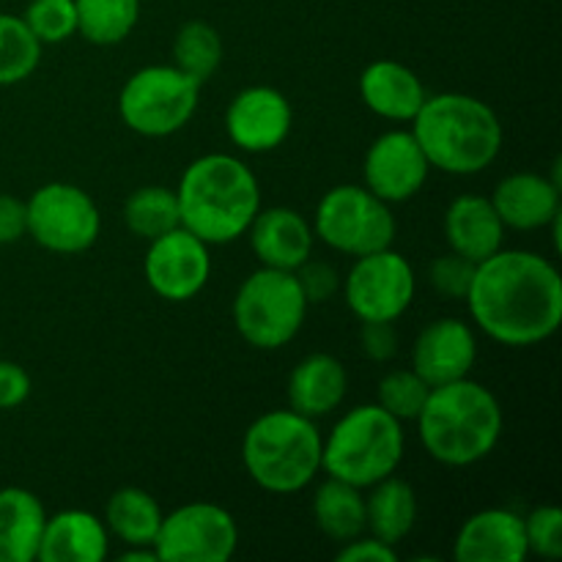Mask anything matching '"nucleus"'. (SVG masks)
<instances>
[{
  "label": "nucleus",
  "instance_id": "obj_1",
  "mask_svg": "<svg viewBox=\"0 0 562 562\" xmlns=\"http://www.w3.org/2000/svg\"><path fill=\"white\" fill-rule=\"evenodd\" d=\"M467 307L477 329L497 344L538 346L562 324V278L538 252L497 250L475 267Z\"/></svg>",
  "mask_w": 562,
  "mask_h": 562
},
{
  "label": "nucleus",
  "instance_id": "obj_2",
  "mask_svg": "<svg viewBox=\"0 0 562 562\" xmlns=\"http://www.w3.org/2000/svg\"><path fill=\"white\" fill-rule=\"evenodd\" d=\"M176 198L181 228L206 245H228L245 236L261 209L256 173L231 154H206L187 165Z\"/></svg>",
  "mask_w": 562,
  "mask_h": 562
},
{
  "label": "nucleus",
  "instance_id": "obj_3",
  "mask_svg": "<svg viewBox=\"0 0 562 562\" xmlns=\"http://www.w3.org/2000/svg\"><path fill=\"white\" fill-rule=\"evenodd\" d=\"M415 423L423 448L434 461L472 467L497 448L505 417L497 395L467 376L431 387Z\"/></svg>",
  "mask_w": 562,
  "mask_h": 562
},
{
  "label": "nucleus",
  "instance_id": "obj_4",
  "mask_svg": "<svg viewBox=\"0 0 562 562\" xmlns=\"http://www.w3.org/2000/svg\"><path fill=\"white\" fill-rule=\"evenodd\" d=\"M412 135L431 168L453 176L481 173L503 148V124L497 113L470 93L426 97L412 119Z\"/></svg>",
  "mask_w": 562,
  "mask_h": 562
},
{
  "label": "nucleus",
  "instance_id": "obj_5",
  "mask_svg": "<svg viewBox=\"0 0 562 562\" xmlns=\"http://www.w3.org/2000/svg\"><path fill=\"white\" fill-rule=\"evenodd\" d=\"M322 431L294 409H274L250 423L241 439V464L256 486L296 494L322 472Z\"/></svg>",
  "mask_w": 562,
  "mask_h": 562
},
{
  "label": "nucleus",
  "instance_id": "obj_6",
  "mask_svg": "<svg viewBox=\"0 0 562 562\" xmlns=\"http://www.w3.org/2000/svg\"><path fill=\"white\" fill-rule=\"evenodd\" d=\"M404 445L401 420L379 404L355 406L322 442V470L327 477L371 488L373 483L395 475L404 459Z\"/></svg>",
  "mask_w": 562,
  "mask_h": 562
},
{
  "label": "nucleus",
  "instance_id": "obj_7",
  "mask_svg": "<svg viewBox=\"0 0 562 562\" xmlns=\"http://www.w3.org/2000/svg\"><path fill=\"white\" fill-rule=\"evenodd\" d=\"M305 313L307 300L296 274L285 269L261 267L236 291L234 324L252 349H283L302 329Z\"/></svg>",
  "mask_w": 562,
  "mask_h": 562
},
{
  "label": "nucleus",
  "instance_id": "obj_8",
  "mask_svg": "<svg viewBox=\"0 0 562 562\" xmlns=\"http://www.w3.org/2000/svg\"><path fill=\"white\" fill-rule=\"evenodd\" d=\"M201 86L176 66H146L121 88L119 113L143 137L176 135L195 115Z\"/></svg>",
  "mask_w": 562,
  "mask_h": 562
},
{
  "label": "nucleus",
  "instance_id": "obj_9",
  "mask_svg": "<svg viewBox=\"0 0 562 562\" xmlns=\"http://www.w3.org/2000/svg\"><path fill=\"white\" fill-rule=\"evenodd\" d=\"M313 234L333 250L360 258L393 247L395 217L368 187L340 184L318 201Z\"/></svg>",
  "mask_w": 562,
  "mask_h": 562
},
{
  "label": "nucleus",
  "instance_id": "obj_10",
  "mask_svg": "<svg viewBox=\"0 0 562 562\" xmlns=\"http://www.w3.org/2000/svg\"><path fill=\"white\" fill-rule=\"evenodd\" d=\"M27 236L58 256H77L97 245L102 214L86 190L64 181L38 187L25 201Z\"/></svg>",
  "mask_w": 562,
  "mask_h": 562
},
{
  "label": "nucleus",
  "instance_id": "obj_11",
  "mask_svg": "<svg viewBox=\"0 0 562 562\" xmlns=\"http://www.w3.org/2000/svg\"><path fill=\"white\" fill-rule=\"evenodd\" d=\"M417 278L401 252L393 247L357 258L344 283L349 311L360 322H395L415 300Z\"/></svg>",
  "mask_w": 562,
  "mask_h": 562
},
{
  "label": "nucleus",
  "instance_id": "obj_12",
  "mask_svg": "<svg viewBox=\"0 0 562 562\" xmlns=\"http://www.w3.org/2000/svg\"><path fill=\"white\" fill-rule=\"evenodd\" d=\"M239 527L225 508L190 503L162 516L154 549L159 562H225L236 552Z\"/></svg>",
  "mask_w": 562,
  "mask_h": 562
},
{
  "label": "nucleus",
  "instance_id": "obj_13",
  "mask_svg": "<svg viewBox=\"0 0 562 562\" xmlns=\"http://www.w3.org/2000/svg\"><path fill=\"white\" fill-rule=\"evenodd\" d=\"M148 289L168 302H187L206 289L212 278L209 245L187 228H173L148 241L143 261Z\"/></svg>",
  "mask_w": 562,
  "mask_h": 562
},
{
  "label": "nucleus",
  "instance_id": "obj_14",
  "mask_svg": "<svg viewBox=\"0 0 562 562\" xmlns=\"http://www.w3.org/2000/svg\"><path fill=\"white\" fill-rule=\"evenodd\" d=\"M428 170L431 165L412 130H390L368 148L362 179L368 190L384 203H404L423 190Z\"/></svg>",
  "mask_w": 562,
  "mask_h": 562
},
{
  "label": "nucleus",
  "instance_id": "obj_15",
  "mask_svg": "<svg viewBox=\"0 0 562 562\" xmlns=\"http://www.w3.org/2000/svg\"><path fill=\"white\" fill-rule=\"evenodd\" d=\"M294 124L291 102L272 86H250L225 110V132L241 151L267 154L283 146Z\"/></svg>",
  "mask_w": 562,
  "mask_h": 562
},
{
  "label": "nucleus",
  "instance_id": "obj_16",
  "mask_svg": "<svg viewBox=\"0 0 562 562\" xmlns=\"http://www.w3.org/2000/svg\"><path fill=\"white\" fill-rule=\"evenodd\" d=\"M477 360L475 333L461 318H437L428 324L412 349V371L431 387L470 376Z\"/></svg>",
  "mask_w": 562,
  "mask_h": 562
},
{
  "label": "nucleus",
  "instance_id": "obj_17",
  "mask_svg": "<svg viewBox=\"0 0 562 562\" xmlns=\"http://www.w3.org/2000/svg\"><path fill=\"white\" fill-rule=\"evenodd\" d=\"M525 519L503 508L477 510L461 525L453 558L459 562H525Z\"/></svg>",
  "mask_w": 562,
  "mask_h": 562
},
{
  "label": "nucleus",
  "instance_id": "obj_18",
  "mask_svg": "<svg viewBox=\"0 0 562 562\" xmlns=\"http://www.w3.org/2000/svg\"><path fill=\"white\" fill-rule=\"evenodd\" d=\"M247 234H250V247L258 261L263 267L285 269V272H294L311 258L313 239H316L311 223L289 206L258 209Z\"/></svg>",
  "mask_w": 562,
  "mask_h": 562
},
{
  "label": "nucleus",
  "instance_id": "obj_19",
  "mask_svg": "<svg viewBox=\"0 0 562 562\" xmlns=\"http://www.w3.org/2000/svg\"><path fill=\"white\" fill-rule=\"evenodd\" d=\"M492 206L505 228L538 231L560 217V181L543 173L521 170L505 176L492 192Z\"/></svg>",
  "mask_w": 562,
  "mask_h": 562
},
{
  "label": "nucleus",
  "instance_id": "obj_20",
  "mask_svg": "<svg viewBox=\"0 0 562 562\" xmlns=\"http://www.w3.org/2000/svg\"><path fill=\"white\" fill-rule=\"evenodd\" d=\"M108 527L91 510L69 508L47 516L36 560L42 562H102L108 558Z\"/></svg>",
  "mask_w": 562,
  "mask_h": 562
},
{
  "label": "nucleus",
  "instance_id": "obj_21",
  "mask_svg": "<svg viewBox=\"0 0 562 562\" xmlns=\"http://www.w3.org/2000/svg\"><path fill=\"white\" fill-rule=\"evenodd\" d=\"M445 239L450 250L481 263L503 250L505 225L494 212L492 198L459 195L445 212Z\"/></svg>",
  "mask_w": 562,
  "mask_h": 562
},
{
  "label": "nucleus",
  "instance_id": "obj_22",
  "mask_svg": "<svg viewBox=\"0 0 562 562\" xmlns=\"http://www.w3.org/2000/svg\"><path fill=\"white\" fill-rule=\"evenodd\" d=\"M360 97L368 110L387 121H412L426 102V88L409 66L398 60H373L360 75Z\"/></svg>",
  "mask_w": 562,
  "mask_h": 562
},
{
  "label": "nucleus",
  "instance_id": "obj_23",
  "mask_svg": "<svg viewBox=\"0 0 562 562\" xmlns=\"http://www.w3.org/2000/svg\"><path fill=\"white\" fill-rule=\"evenodd\" d=\"M346 390H349V376L340 366L338 357L318 355L305 357L289 376V409L318 420L327 417L344 404Z\"/></svg>",
  "mask_w": 562,
  "mask_h": 562
},
{
  "label": "nucleus",
  "instance_id": "obj_24",
  "mask_svg": "<svg viewBox=\"0 0 562 562\" xmlns=\"http://www.w3.org/2000/svg\"><path fill=\"white\" fill-rule=\"evenodd\" d=\"M42 499L20 486L0 488V562H33L42 543Z\"/></svg>",
  "mask_w": 562,
  "mask_h": 562
},
{
  "label": "nucleus",
  "instance_id": "obj_25",
  "mask_svg": "<svg viewBox=\"0 0 562 562\" xmlns=\"http://www.w3.org/2000/svg\"><path fill=\"white\" fill-rule=\"evenodd\" d=\"M417 521L415 488L404 477L387 475L366 497V530L387 547H398Z\"/></svg>",
  "mask_w": 562,
  "mask_h": 562
},
{
  "label": "nucleus",
  "instance_id": "obj_26",
  "mask_svg": "<svg viewBox=\"0 0 562 562\" xmlns=\"http://www.w3.org/2000/svg\"><path fill=\"white\" fill-rule=\"evenodd\" d=\"M316 527L335 543H346L366 532V497L362 488L327 477L313 497Z\"/></svg>",
  "mask_w": 562,
  "mask_h": 562
},
{
  "label": "nucleus",
  "instance_id": "obj_27",
  "mask_svg": "<svg viewBox=\"0 0 562 562\" xmlns=\"http://www.w3.org/2000/svg\"><path fill=\"white\" fill-rule=\"evenodd\" d=\"M162 516V508L146 488L126 486L108 499L104 527L126 547H154Z\"/></svg>",
  "mask_w": 562,
  "mask_h": 562
},
{
  "label": "nucleus",
  "instance_id": "obj_28",
  "mask_svg": "<svg viewBox=\"0 0 562 562\" xmlns=\"http://www.w3.org/2000/svg\"><path fill=\"white\" fill-rule=\"evenodd\" d=\"M75 9L77 33L99 47L124 42L140 20V0H75Z\"/></svg>",
  "mask_w": 562,
  "mask_h": 562
},
{
  "label": "nucleus",
  "instance_id": "obj_29",
  "mask_svg": "<svg viewBox=\"0 0 562 562\" xmlns=\"http://www.w3.org/2000/svg\"><path fill=\"white\" fill-rule=\"evenodd\" d=\"M124 223L137 239L146 241L179 228L181 212L176 190H168V187L159 184L137 187L124 201Z\"/></svg>",
  "mask_w": 562,
  "mask_h": 562
},
{
  "label": "nucleus",
  "instance_id": "obj_30",
  "mask_svg": "<svg viewBox=\"0 0 562 562\" xmlns=\"http://www.w3.org/2000/svg\"><path fill=\"white\" fill-rule=\"evenodd\" d=\"M223 64V38L209 22L192 20L179 27L173 38V66L184 75L206 82Z\"/></svg>",
  "mask_w": 562,
  "mask_h": 562
},
{
  "label": "nucleus",
  "instance_id": "obj_31",
  "mask_svg": "<svg viewBox=\"0 0 562 562\" xmlns=\"http://www.w3.org/2000/svg\"><path fill=\"white\" fill-rule=\"evenodd\" d=\"M42 47L22 16L0 14V86H16L36 71Z\"/></svg>",
  "mask_w": 562,
  "mask_h": 562
},
{
  "label": "nucleus",
  "instance_id": "obj_32",
  "mask_svg": "<svg viewBox=\"0 0 562 562\" xmlns=\"http://www.w3.org/2000/svg\"><path fill=\"white\" fill-rule=\"evenodd\" d=\"M428 393H431V384L426 379L417 376L415 371L398 368V371H390L387 376H382L376 390V404L395 420H417V415L426 406Z\"/></svg>",
  "mask_w": 562,
  "mask_h": 562
},
{
  "label": "nucleus",
  "instance_id": "obj_33",
  "mask_svg": "<svg viewBox=\"0 0 562 562\" xmlns=\"http://www.w3.org/2000/svg\"><path fill=\"white\" fill-rule=\"evenodd\" d=\"M22 20L42 44L66 42L77 33L75 0H31Z\"/></svg>",
  "mask_w": 562,
  "mask_h": 562
},
{
  "label": "nucleus",
  "instance_id": "obj_34",
  "mask_svg": "<svg viewBox=\"0 0 562 562\" xmlns=\"http://www.w3.org/2000/svg\"><path fill=\"white\" fill-rule=\"evenodd\" d=\"M527 552L543 560L562 558V510L558 505H541L525 519Z\"/></svg>",
  "mask_w": 562,
  "mask_h": 562
},
{
  "label": "nucleus",
  "instance_id": "obj_35",
  "mask_svg": "<svg viewBox=\"0 0 562 562\" xmlns=\"http://www.w3.org/2000/svg\"><path fill=\"white\" fill-rule=\"evenodd\" d=\"M475 261L450 250L445 256L434 258L431 267H428V280H431L434 291L445 300H467L472 278H475Z\"/></svg>",
  "mask_w": 562,
  "mask_h": 562
},
{
  "label": "nucleus",
  "instance_id": "obj_36",
  "mask_svg": "<svg viewBox=\"0 0 562 562\" xmlns=\"http://www.w3.org/2000/svg\"><path fill=\"white\" fill-rule=\"evenodd\" d=\"M294 274H296V283H300L302 294H305L307 305H313V302L333 300L340 289L338 272H335L333 263H327V261H311V258H307L302 267L294 269Z\"/></svg>",
  "mask_w": 562,
  "mask_h": 562
},
{
  "label": "nucleus",
  "instance_id": "obj_37",
  "mask_svg": "<svg viewBox=\"0 0 562 562\" xmlns=\"http://www.w3.org/2000/svg\"><path fill=\"white\" fill-rule=\"evenodd\" d=\"M360 346L362 355L376 362L393 360L398 351V333L395 322H362L360 327Z\"/></svg>",
  "mask_w": 562,
  "mask_h": 562
},
{
  "label": "nucleus",
  "instance_id": "obj_38",
  "mask_svg": "<svg viewBox=\"0 0 562 562\" xmlns=\"http://www.w3.org/2000/svg\"><path fill=\"white\" fill-rule=\"evenodd\" d=\"M31 387L33 384L25 368L11 360H0V412L25 404Z\"/></svg>",
  "mask_w": 562,
  "mask_h": 562
},
{
  "label": "nucleus",
  "instance_id": "obj_39",
  "mask_svg": "<svg viewBox=\"0 0 562 562\" xmlns=\"http://www.w3.org/2000/svg\"><path fill=\"white\" fill-rule=\"evenodd\" d=\"M340 562H398V552L395 547H387L379 538L357 536L346 541L338 552Z\"/></svg>",
  "mask_w": 562,
  "mask_h": 562
},
{
  "label": "nucleus",
  "instance_id": "obj_40",
  "mask_svg": "<svg viewBox=\"0 0 562 562\" xmlns=\"http://www.w3.org/2000/svg\"><path fill=\"white\" fill-rule=\"evenodd\" d=\"M27 234L25 201L0 192V245H14Z\"/></svg>",
  "mask_w": 562,
  "mask_h": 562
},
{
  "label": "nucleus",
  "instance_id": "obj_41",
  "mask_svg": "<svg viewBox=\"0 0 562 562\" xmlns=\"http://www.w3.org/2000/svg\"><path fill=\"white\" fill-rule=\"evenodd\" d=\"M119 562H159L154 547H126V552L119 554Z\"/></svg>",
  "mask_w": 562,
  "mask_h": 562
}]
</instances>
